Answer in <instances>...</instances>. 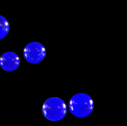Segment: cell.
<instances>
[{
    "mask_svg": "<svg viewBox=\"0 0 127 126\" xmlns=\"http://www.w3.org/2000/svg\"><path fill=\"white\" fill-rule=\"evenodd\" d=\"M10 26L8 20L0 15V40L4 38L9 31Z\"/></svg>",
    "mask_w": 127,
    "mask_h": 126,
    "instance_id": "5",
    "label": "cell"
},
{
    "mask_svg": "<svg viewBox=\"0 0 127 126\" xmlns=\"http://www.w3.org/2000/svg\"><path fill=\"white\" fill-rule=\"evenodd\" d=\"M42 113L49 120L57 121L62 120L67 112L66 105L63 100L59 98H50L43 104Z\"/></svg>",
    "mask_w": 127,
    "mask_h": 126,
    "instance_id": "2",
    "label": "cell"
},
{
    "mask_svg": "<svg viewBox=\"0 0 127 126\" xmlns=\"http://www.w3.org/2000/svg\"><path fill=\"white\" fill-rule=\"evenodd\" d=\"M20 63L18 55L13 52L4 53L0 57V66L6 72L15 71L19 66Z\"/></svg>",
    "mask_w": 127,
    "mask_h": 126,
    "instance_id": "4",
    "label": "cell"
},
{
    "mask_svg": "<svg viewBox=\"0 0 127 126\" xmlns=\"http://www.w3.org/2000/svg\"><path fill=\"white\" fill-rule=\"evenodd\" d=\"M46 55V49L41 43L32 42L28 44L24 50V55L25 60L31 64L41 62Z\"/></svg>",
    "mask_w": 127,
    "mask_h": 126,
    "instance_id": "3",
    "label": "cell"
},
{
    "mask_svg": "<svg viewBox=\"0 0 127 126\" xmlns=\"http://www.w3.org/2000/svg\"><path fill=\"white\" fill-rule=\"evenodd\" d=\"M94 107V101L89 95L85 93L76 94L70 99L69 108L74 116L78 118L89 116Z\"/></svg>",
    "mask_w": 127,
    "mask_h": 126,
    "instance_id": "1",
    "label": "cell"
}]
</instances>
